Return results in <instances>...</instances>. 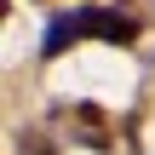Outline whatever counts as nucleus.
I'll return each instance as SVG.
<instances>
[{
    "mask_svg": "<svg viewBox=\"0 0 155 155\" xmlns=\"http://www.w3.org/2000/svg\"><path fill=\"white\" fill-rule=\"evenodd\" d=\"M81 35H98V40H109V46H132V40H138V17H127V12H115V6H86V12H81Z\"/></svg>",
    "mask_w": 155,
    "mask_h": 155,
    "instance_id": "f257e3e1",
    "label": "nucleus"
},
{
    "mask_svg": "<svg viewBox=\"0 0 155 155\" xmlns=\"http://www.w3.org/2000/svg\"><path fill=\"white\" fill-rule=\"evenodd\" d=\"M81 40V12H58L52 17V29H46V40H40V52L46 58H58V52H69Z\"/></svg>",
    "mask_w": 155,
    "mask_h": 155,
    "instance_id": "f03ea898",
    "label": "nucleus"
}]
</instances>
